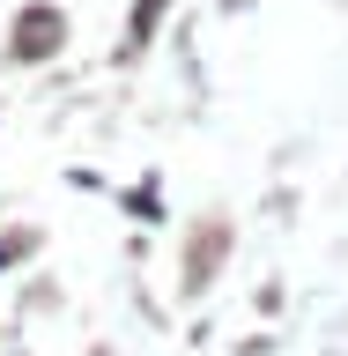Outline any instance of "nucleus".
I'll use <instances>...</instances> for the list:
<instances>
[{
    "label": "nucleus",
    "instance_id": "1",
    "mask_svg": "<svg viewBox=\"0 0 348 356\" xmlns=\"http://www.w3.org/2000/svg\"><path fill=\"white\" fill-rule=\"evenodd\" d=\"M52 38H60V22H52V15H30V22H22V52H38V44H52Z\"/></svg>",
    "mask_w": 348,
    "mask_h": 356
}]
</instances>
